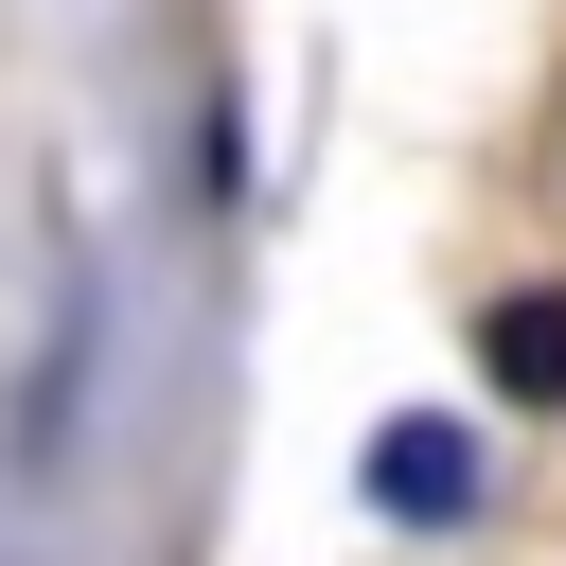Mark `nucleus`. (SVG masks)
Here are the masks:
<instances>
[{
  "label": "nucleus",
  "instance_id": "nucleus-2",
  "mask_svg": "<svg viewBox=\"0 0 566 566\" xmlns=\"http://www.w3.org/2000/svg\"><path fill=\"white\" fill-rule=\"evenodd\" d=\"M478 371H495L513 407H566V283H531V301H495V318H478Z\"/></svg>",
  "mask_w": 566,
  "mask_h": 566
},
{
  "label": "nucleus",
  "instance_id": "nucleus-1",
  "mask_svg": "<svg viewBox=\"0 0 566 566\" xmlns=\"http://www.w3.org/2000/svg\"><path fill=\"white\" fill-rule=\"evenodd\" d=\"M371 513H389V531H460V513H478V424L389 407V424H371Z\"/></svg>",
  "mask_w": 566,
  "mask_h": 566
}]
</instances>
